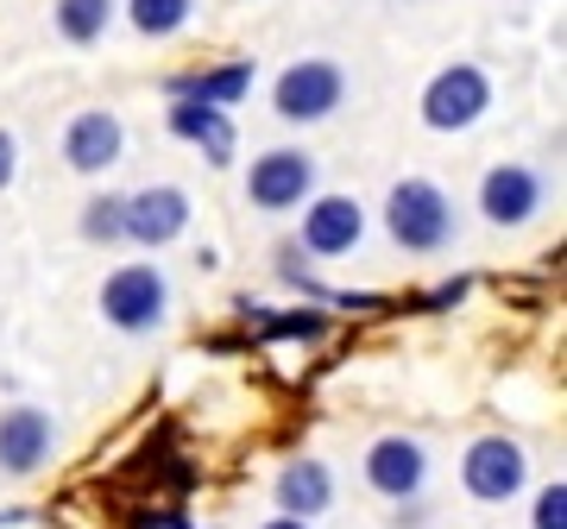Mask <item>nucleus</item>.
Segmentation results:
<instances>
[{"instance_id": "nucleus-22", "label": "nucleus", "mask_w": 567, "mask_h": 529, "mask_svg": "<svg viewBox=\"0 0 567 529\" xmlns=\"http://www.w3.org/2000/svg\"><path fill=\"white\" fill-rule=\"evenodd\" d=\"M13 177H20V139H13V133L0 126V189L13 184Z\"/></svg>"}, {"instance_id": "nucleus-19", "label": "nucleus", "mask_w": 567, "mask_h": 529, "mask_svg": "<svg viewBox=\"0 0 567 529\" xmlns=\"http://www.w3.org/2000/svg\"><path fill=\"white\" fill-rule=\"evenodd\" d=\"M82 240H95V246L121 240V196H95V203L82 208Z\"/></svg>"}, {"instance_id": "nucleus-2", "label": "nucleus", "mask_w": 567, "mask_h": 529, "mask_svg": "<svg viewBox=\"0 0 567 529\" xmlns=\"http://www.w3.org/2000/svg\"><path fill=\"white\" fill-rule=\"evenodd\" d=\"M171 315V284L158 264H121L102 284V322L121 334H152Z\"/></svg>"}, {"instance_id": "nucleus-9", "label": "nucleus", "mask_w": 567, "mask_h": 529, "mask_svg": "<svg viewBox=\"0 0 567 529\" xmlns=\"http://www.w3.org/2000/svg\"><path fill=\"white\" fill-rule=\"evenodd\" d=\"M189 227V196H183L177 184H152L140 189V196H121V240L133 246H171Z\"/></svg>"}, {"instance_id": "nucleus-20", "label": "nucleus", "mask_w": 567, "mask_h": 529, "mask_svg": "<svg viewBox=\"0 0 567 529\" xmlns=\"http://www.w3.org/2000/svg\"><path fill=\"white\" fill-rule=\"evenodd\" d=\"M529 529H567V479L536 491V505H529Z\"/></svg>"}, {"instance_id": "nucleus-23", "label": "nucleus", "mask_w": 567, "mask_h": 529, "mask_svg": "<svg viewBox=\"0 0 567 529\" xmlns=\"http://www.w3.org/2000/svg\"><path fill=\"white\" fill-rule=\"evenodd\" d=\"M259 529H309V523H297V517H271V523H259Z\"/></svg>"}, {"instance_id": "nucleus-21", "label": "nucleus", "mask_w": 567, "mask_h": 529, "mask_svg": "<svg viewBox=\"0 0 567 529\" xmlns=\"http://www.w3.org/2000/svg\"><path fill=\"white\" fill-rule=\"evenodd\" d=\"M466 290H473V278H447V284H435V290L423 297V309H454Z\"/></svg>"}, {"instance_id": "nucleus-4", "label": "nucleus", "mask_w": 567, "mask_h": 529, "mask_svg": "<svg viewBox=\"0 0 567 529\" xmlns=\"http://www.w3.org/2000/svg\"><path fill=\"white\" fill-rule=\"evenodd\" d=\"M341 102H347V76H341V63H328V58L290 63V70L271 82V107H278V121H290V126L328 121Z\"/></svg>"}, {"instance_id": "nucleus-16", "label": "nucleus", "mask_w": 567, "mask_h": 529, "mask_svg": "<svg viewBox=\"0 0 567 529\" xmlns=\"http://www.w3.org/2000/svg\"><path fill=\"white\" fill-rule=\"evenodd\" d=\"M51 20H58V32L70 44H95L114 25V0H58Z\"/></svg>"}, {"instance_id": "nucleus-8", "label": "nucleus", "mask_w": 567, "mask_h": 529, "mask_svg": "<svg viewBox=\"0 0 567 529\" xmlns=\"http://www.w3.org/2000/svg\"><path fill=\"white\" fill-rule=\"evenodd\" d=\"M365 486L379 498H391V505H410L429 486V448L416 435H379L365 448Z\"/></svg>"}, {"instance_id": "nucleus-3", "label": "nucleus", "mask_w": 567, "mask_h": 529, "mask_svg": "<svg viewBox=\"0 0 567 529\" xmlns=\"http://www.w3.org/2000/svg\"><path fill=\"white\" fill-rule=\"evenodd\" d=\"M461 486H466V498H480V505H511V498L529 486L524 442H511V435H480V442H466Z\"/></svg>"}, {"instance_id": "nucleus-7", "label": "nucleus", "mask_w": 567, "mask_h": 529, "mask_svg": "<svg viewBox=\"0 0 567 529\" xmlns=\"http://www.w3.org/2000/svg\"><path fill=\"white\" fill-rule=\"evenodd\" d=\"M51 454H58V423H51L39 404L0 409V473H7V479H32V473H44L51 467Z\"/></svg>"}, {"instance_id": "nucleus-18", "label": "nucleus", "mask_w": 567, "mask_h": 529, "mask_svg": "<svg viewBox=\"0 0 567 529\" xmlns=\"http://www.w3.org/2000/svg\"><path fill=\"white\" fill-rule=\"evenodd\" d=\"M189 7L196 0H126V20H133L140 39H171V32L189 25Z\"/></svg>"}, {"instance_id": "nucleus-6", "label": "nucleus", "mask_w": 567, "mask_h": 529, "mask_svg": "<svg viewBox=\"0 0 567 529\" xmlns=\"http://www.w3.org/2000/svg\"><path fill=\"white\" fill-rule=\"evenodd\" d=\"M316 196V158L297 152V145H271L252 158L246 170V203L265 208V215H290V208H303Z\"/></svg>"}, {"instance_id": "nucleus-5", "label": "nucleus", "mask_w": 567, "mask_h": 529, "mask_svg": "<svg viewBox=\"0 0 567 529\" xmlns=\"http://www.w3.org/2000/svg\"><path fill=\"white\" fill-rule=\"evenodd\" d=\"M486 107H492V76L480 63H447L423 89V126H435V133H466L473 121H486Z\"/></svg>"}, {"instance_id": "nucleus-1", "label": "nucleus", "mask_w": 567, "mask_h": 529, "mask_svg": "<svg viewBox=\"0 0 567 529\" xmlns=\"http://www.w3.org/2000/svg\"><path fill=\"white\" fill-rule=\"evenodd\" d=\"M385 227L404 252H442V246L454 240V203H447L442 184L404 177V184H391V196H385Z\"/></svg>"}, {"instance_id": "nucleus-17", "label": "nucleus", "mask_w": 567, "mask_h": 529, "mask_svg": "<svg viewBox=\"0 0 567 529\" xmlns=\"http://www.w3.org/2000/svg\"><path fill=\"white\" fill-rule=\"evenodd\" d=\"M246 322H259L265 341H322L328 334V315L322 309H290V315H265L259 303H240Z\"/></svg>"}, {"instance_id": "nucleus-10", "label": "nucleus", "mask_w": 567, "mask_h": 529, "mask_svg": "<svg viewBox=\"0 0 567 529\" xmlns=\"http://www.w3.org/2000/svg\"><path fill=\"white\" fill-rule=\"evenodd\" d=\"M126 152V126L107 114V107H89V114H76V121L63 126V164L70 170H82V177H102V170H114Z\"/></svg>"}, {"instance_id": "nucleus-12", "label": "nucleus", "mask_w": 567, "mask_h": 529, "mask_svg": "<svg viewBox=\"0 0 567 529\" xmlns=\"http://www.w3.org/2000/svg\"><path fill=\"white\" fill-rule=\"evenodd\" d=\"M365 240V208L353 196H316L303 208V252L316 259H347Z\"/></svg>"}, {"instance_id": "nucleus-11", "label": "nucleus", "mask_w": 567, "mask_h": 529, "mask_svg": "<svg viewBox=\"0 0 567 529\" xmlns=\"http://www.w3.org/2000/svg\"><path fill=\"white\" fill-rule=\"evenodd\" d=\"M536 208H543V177L529 164H492L480 184V215L492 227H524L536 221Z\"/></svg>"}, {"instance_id": "nucleus-13", "label": "nucleus", "mask_w": 567, "mask_h": 529, "mask_svg": "<svg viewBox=\"0 0 567 529\" xmlns=\"http://www.w3.org/2000/svg\"><path fill=\"white\" fill-rule=\"evenodd\" d=\"M278 517H297V523H316L328 505H334V473H328V460H316V454H303V460H290V467L278 473Z\"/></svg>"}, {"instance_id": "nucleus-15", "label": "nucleus", "mask_w": 567, "mask_h": 529, "mask_svg": "<svg viewBox=\"0 0 567 529\" xmlns=\"http://www.w3.org/2000/svg\"><path fill=\"white\" fill-rule=\"evenodd\" d=\"M171 133L189 145H203L208 164H234V121H227L221 107H196V102H171Z\"/></svg>"}, {"instance_id": "nucleus-14", "label": "nucleus", "mask_w": 567, "mask_h": 529, "mask_svg": "<svg viewBox=\"0 0 567 529\" xmlns=\"http://www.w3.org/2000/svg\"><path fill=\"white\" fill-rule=\"evenodd\" d=\"M252 89V63L234 58V63H215V70H189V76H171L164 82V95L171 102H196V107H234Z\"/></svg>"}]
</instances>
